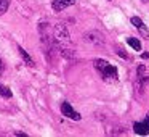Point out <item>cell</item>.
Instances as JSON below:
<instances>
[{
    "label": "cell",
    "mask_w": 149,
    "mask_h": 137,
    "mask_svg": "<svg viewBox=\"0 0 149 137\" xmlns=\"http://www.w3.org/2000/svg\"><path fill=\"white\" fill-rule=\"evenodd\" d=\"M93 66L100 71V74L103 76V79L106 82H116L119 79V73H117V68L114 65H111L109 61L103 58H95L93 60Z\"/></svg>",
    "instance_id": "obj_1"
},
{
    "label": "cell",
    "mask_w": 149,
    "mask_h": 137,
    "mask_svg": "<svg viewBox=\"0 0 149 137\" xmlns=\"http://www.w3.org/2000/svg\"><path fill=\"white\" fill-rule=\"evenodd\" d=\"M53 40L56 42V45L59 47V49H71L72 47V40H71V34H69L68 28L64 26V24L58 23L53 26Z\"/></svg>",
    "instance_id": "obj_2"
},
{
    "label": "cell",
    "mask_w": 149,
    "mask_h": 137,
    "mask_svg": "<svg viewBox=\"0 0 149 137\" xmlns=\"http://www.w3.org/2000/svg\"><path fill=\"white\" fill-rule=\"evenodd\" d=\"M84 40L87 44H91V45H104V37L100 31H88V32H85Z\"/></svg>",
    "instance_id": "obj_3"
},
{
    "label": "cell",
    "mask_w": 149,
    "mask_h": 137,
    "mask_svg": "<svg viewBox=\"0 0 149 137\" xmlns=\"http://www.w3.org/2000/svg\"><path fill=\"white\" fill-rule=\"evenodd\" d=\"M61 113L64 114L66 118L72 119V121H80L82 119L80 113H79V111H75L69 102H63V103H61Z\"/></svg>",
    "instance_id": "obj_4"
},
{
    "label": "cell",
    "mask_w": 149,
    "mask_h": 137,
    "mask_svg": "<svg viewBox=\"0 0 149 137\" xmlns=\"http://www.w3.org/2000/svg\"><path fill=\"white\" fill-rule=\"evenodd\" d=\"M133 129L138 136H148L149 134V114L144 118V121H136L133 124Z\"/></svg>",
    "instance_id": "obj_5"
},
{
    "label": "cell",
    "mask_w": 149,
    "mask_h": 137,
    "mask_svg": "<svg viewBox=\"0 0 149 137\" xmlns=\"http://www.w3.org/2000/svg\"><path fill=\"white\" fill-rule=\"evenodd\" d=\"M74 4H75V0H53L52 8L55 11H63V10H66V8L72 7Z\"/></svg>",
    "instance_id": "obj_6"
},
{
    "label": "cell",
    "mask_w": 149,
    "mask_h": 137,
    "mask_svg": "<svg viewBox=\"0 0 149 137\" xmlns=\"http://www.w3.org/2000/svg\"><path fill=\"white\" fill-rule=\"evenodd\" d=\"M16 49H18V52H19V55H21V58L24 60V63H26L27 66H31V68H34L36 66V63H34V60H32V56L29 55V53L26 52V50L23 49L21 45H16Z\"/></svg>",
    "instance_id": "obj_7"
},
{
    "label": "cell",
    "mask_w": 149,
    "mask_h": 137,
    "mask_svg": "<svg viewBox=\"0 0 149 137\" xmlns=\"http://www.w3.org/2000/svg\"><path fill=\"white\" fill-rule=\"evenodd\" d=\"M127 44H128L133 50H136V52H139V50H141V44H139V40L135 39V37H128V39H127Z\"/></svg>",
    "instance_id": "obj_8"
},
{
    "label": "cell",
    "mask_w": 149,
    "mask_h": 137,
    "mask_svg": "<svg viewBox=\"0 0 149 137\" xmlns=\"http://www.w3.org/2000/svg\"><path fill=\"white\" fill-rule=\"evenodd\" d=\"M0 97H3V98H11L13 97V92H11L7 85L2 84V82H0Z\"/></svg>",
    "instance_id": "obj_9"
},
{
    "label": "cell",
    "mask_w": 149,
    "mask_h": 137,
    "mask_svg": "<svg viewBox=\"0 0 149 137\" xmlns=\"http://www.w3.org/2000/svg\"><path fill=\"white\" fill-rule=\"evenodd\" d=\"M10 2L11 0H0V16H3L7 13L8 7H10Z\"/></svg>",
    "instance_id": "obj_10"
},
{
    "label": "cell",
    "mask_w": 149,
    "mask_h": 137,
    "mask_svg": "<svg viewBox=\"0 0 149 137\" xmlns=\"http://www.w3.org/2000/svg\"><path fill=\"white\" fill-rule=\"evenodd\" d=\"M130 21H132V24L136 28V29H139V28L144 26V23L141 21V18H138V16H132V20H130Z\"/></svg>",
    "instance_id": "obj_11"
},
{
    "label": "cell",
    "mask_w": 149,
    "mask_h": 137,
    "mask_svg": "<svg viewBox=\"0 0 149 137\" xmlns=\"http://www.w3.org/2000/svg\"><path fill=\"white\" fill-rule=\"evenodd\" d=\"M116 53L119 56H122V58H125V60H128V55L125 53V50L122 49V47H116Z\"/></svg>",
    "instance_id": "obj_12"
},
{
    "label": "cell",
    "mask_w": 149,
    "mask_h": 137,
    "mask_svg": "<svg viewBox=\"0 0 149 137\" xmlns=\"http://www.w3.org/2000/svg\"><path fill=\"white\" fill-rule=\"evenodd\" d=\"M138 31H139V34H141V36L144 37V39H148V37H149V31H148V28H146V26L139 28Z\"/></svg>",
    "instance_id": "obj_13"
},
{
    "label": "cell",
    "mask_w": 149,
    "mask_h": 137,
    "mask_svg": "<svg viewBox=\"0 0 149 137\" xmlns=\"http://www.w3.org/2000/svg\"><path fill=\"white\" fill-rule=\"evenodd\" d=\"M146 74V68H144V65H141L138 68V78H141V76H144Z\"/></svg>",
    "instance_id": "obj_14"
},
{
    "label": "cell",
    "mask_w": 149,
    "mask_h": 137,
    "mask_svg": "<svg viewBox=\"0 0 149 137\" xmlns=\"http://www.w3.org/2000/svg\"><path fill=\"white\" fill-rule=\"evenodd\" d=\"M141 56H143V60H149V53H148V52H144Z\"/></svg>",
    "instance_id": "obj_15"
},
{
    "label": "cell",
    "mask_w": 149,
    "mask_h": 137,
    "mask_svg": "<svg viewBox=\"0 0 149 137\" xmlns=\"http://www.w3.org/2000/svg\"><path fill=\"white\" fill-rule=\"evenodd\" d=\"M15 136H19V137H26V134H24V132H15Z\"/></svg>",
    "instance_id": "obj_16"
},
{
    "label": "cell",
    "mask_w": 149,
    "mask_h": 137,
    "mask_svg": "<svg viewBox=\"0 0 149 137\" xmlns=\"http://www.w3.org/2000/svg\"><path fill=\"white\" fill-rule=\"evenodd\" d=\"M2 69H3V61L0 60V73H2Z\"/></svg>",
    "instance_id": "obj_17"
},
{
    "label": "cell",
    "mask_w": 149,
    "mask_h": 137,
    "mask_svg": "<svg viewBox=\"0 0 149 137\" xmlns=\"http://www.w3.org/2000/svg\"><path fill=\"white\" fill-rule=\"evenodd\" d=\"M143 2H149V0H143Z\"/></svg>",
    "instance_id": "obj_18"
},
{
    "label": "cell",
    "mask_w": 149,
    "mask_h": 137,
    "mask_svg": "<svg viewBox=\"0 0 149 137\" xmlns=\"http://www.w3.org/2000/svg\"><path fill=\"white\" fill-rule=\"evenodd\" d=\"M109 2H111V0H109Z\"/></svg>",
    "instance_id": "obj_19"
}]
</instances>
